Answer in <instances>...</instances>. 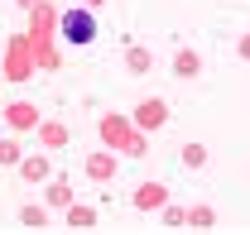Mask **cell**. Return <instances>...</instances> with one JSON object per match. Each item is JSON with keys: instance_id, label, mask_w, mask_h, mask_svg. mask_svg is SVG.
I'll list each match as a JSON object with an SVG mask.
<instances>
[{"instance_id": "6da1fadb", "label": "cell", "mask_w": 250, "mask_h": 235, "mask_svg": "<svg viewBox=\"0 0 250 235\" xmlns=\"http://www.w3.org/2000/svg\"><path fill=\"white\" fill-rule=\"evenodd\" d=\"M92 15H87V10H72V15H67V20H62V34H67V39H72V43H92Z\"/></svg>"}, {"instance_id": "7a4b0ae2", "label": "cell", "mask_w": 250, "mask_h": 235, "mask_svg": "<svg viewBox=\"0 0 250 235\" xmlns=\"http://www.w3.org/2000/svg\"><path fill=\"white\" fill-rule=\"evenodd\" d=\"M140 120H145V125H159V120H164V111H159V106H145V111H140Z\"/></svg>"}]
</instances>
